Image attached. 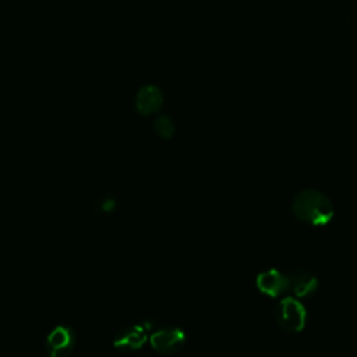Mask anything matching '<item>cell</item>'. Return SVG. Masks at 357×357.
Instances as JSON below:
<instances>
[{"instance_id": "cell-1", "label": "cell", "mask_w": 357, "mask_h": 357, "mask_svg": "<svg viewBox=\"0 0 357 357\" xmlns=\"http://www.w3.org/2000/svg\"><path fill=\"white\" fill-rule=\"evenodd\" d=\"M291 211L298 220L311 226H325L335 215L329 198L314 188L300 191L293 199Z\"/></svg>"}, {"instance_id": "cell-2", "label": "cell", "mask_w": 357, "mask_h": 357, "mask_svg": "<svg viewBox=\"0 0 357 357\" xmlns=\"http://www.w3.org/2000/svg\"><path fill=\"white\" fill-rule=\"evenodd\" d=\"M275 319L286 332H301L307 322V311L296 297H283L275 310Z\"/></svg>"}, {"instance_id": "cell-3", "label": "cell", "mask_w": 357, "mask_h": 357, "mask_svg": "<svg viewBox=\"0 0 357 357\" xmlns=\"http://www.w3.org/2000/svg\"><path fill=\"white\" fill-rule=\"evenodd\" d=\"M255 284L262 294L276 298L279 296H283L289 290L290 279L287 275L282 273L279 269L271 268L257 275Z\"/></svg>"}, {"instance_id": "cell-4", "label": "cell", "mask_w": 357, "mask_h": 357, "mask_svg": "<svg viewBox=\"0 0 357 357\" xmlns=\"http://www.w3.org/2000/svg\"><path fill=\"white\" fill-rule=\"evenodd\" d=\"M152 347L162 354H172L185 344V333L180 328H162L151 335Z\"/></svg>"}, {"instance_id": "cell-5", "label": "cell", "mask_w": 357, "mask_h": 357, "mask_svg": "<svg viewBox=\"0 0 357 357\" xmlns=\"http://www.w3.org/2000/svg\"><path fill=\"white\" fill-rule=\"evenodd\" d=\"M75 344V335L70 326H56L46 339V349L50 357H67Z\"/></svg>"}, {"instance_id": "cell-6", "label": "cell", "mask_w": 357, "mask_h": 357, "mask_svg": "<svg viewBox=\"0 0 357 357\" xmlns=\"http://www.w3.org/2000/svg\"><path fill=\"white\" fill-rule=\"evenodd\" d=\"M163 105V93L156 85H144L135 96V109L141 116L156 113Z\"/></svg>"}, {"instance_id": "cell-7", "label": "cell", "mask_w": 357, "mask_h": 357, "mask_svg": "<svg viewBox=\"0 0 357 357\" xmlns=\"http://www.w3.org/2000/svg\"><path fill=\"white\" fill-rule=\"evenodd\" d=\"M289 290L296 298H307L312 296L318 289V279L310 272H297L289 276Z\"/></svg>"}, {"instance_id": "cell-8", "label": "cell", "mask_w": 357, "mask_h": 357, "mask_svg": "<svg viewBox=\"0 0 357 357\" xmlns=\"http://www.w3.org/2000/svg\"><path fill=\"white\" fill-rule=\"evenodd\" d=\"M146 340V333L145 329L141 325H134L121 329L116 339H114V346L121 350H137L142 347V344Z\"/></svg>"}, {"instance_id": "cell-9", "label": "cell", "mask_w": 357, "mask_h": 357, "mask_svg": "<svg viewBox=\"0 0 357 357\" xmlns=\"http://www.w3.org/2000/svg\"><path fill=\"white\" fill-rule=\"evenodd\" d=\"M153 128L160 138L169 139L174 135V124L167 116H159L153 123Z\"/></svg>"}]
</instances>
